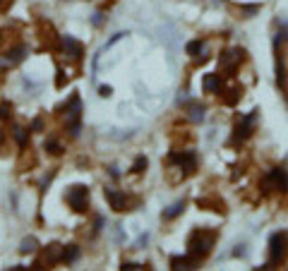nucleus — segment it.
<instances>
[{
  "label": "nucleus",
  "instance_id": "f257e3e1",
  "mask_svg": "<svg viewBox=\"0 0 288 271\" xmlns=\"http://www.w3.org/2000/svg\"><path fill=\"white\" fill-rule=\"evenodd\" d=\"M166 166H168L171 182H180L197 170V154L190 151V149H187V151H171Z\"/></svg>",
  "mask_w": 288,
  "mask_h": 271
},
{
  "label": "nucleus",
  "instance_id": "f03ea898",
  "mask_svg": "<svg viewBox=\"0 0 288 271\" xmlns=\"http://www.w3.org/2000/svg\"><path fill=\"white\" fill-rule=\"evenodd\" d=\"M214 245H216V231L197 228L187 237V254L195 257L197 262H202L204 257H209V252L214 250Z\"/></svg>",
  "mask_w": 288,
  "mask_h": 271
},
{
  "label": "nucleus",
  "instance_id": "7ed1b4c3",
  "mask_svg": "<svg viewBox=\"0 0 288 271\" xmlns=\"http://www.w3.org/2000/svg\"><path fill=\"white\" fill-rule=\"evenodd\" d=\"M63 123H65V130L70 132V137H77L79 135V123H82V99H79V94H72L70 99H68V103L63 106Z\"/></svg>",
  "mask_w": 288,
  "mask_h": 271
},
{
  "label": "nucleus",
  "instance_id": "20e7f679",
  "mask_svg": "<svg viewBox=\"0 0 288 271\" xmlns=\"http://www.w3.org/2000/svg\"><path fill=\"white\" fill-rule=\"evenodd\" d=\"M288 259V235L284 231L271 233L269 237V262L259 269H276Z\"/></svg>",
  "mask_w": 288,
  "mask_h": 271
},
{
  "label": "nucleus",
  "instance_id": "39448f33",
  "mask_svg": "<svg viewBox=\"0 0 288 271\" xmlns=\"http://www.w3.org/2000/svg\"><path fill=\"white\" fill-rule=\"evenodd\" d=\"M259 190L262 195H271V192H288V170L286 168H271L262 175L259 180Z\"/></svg>",
  "mask_w": 288,
  "mask_h": 271
},
{
  "label": "nucleus",
  "instance_id": "423d86ee",
  "mask_svg": "<svg viewBox=\"0 0 288 271\" xmlns=\"http://www.w3.org/2000/svg\"><path fill=\"white\" fill-rule=\"evenodd\" d=\"M257 120H259V110H250L245 118H240L233 127V135H231V139H228V144L233 146H240L248 137H250L252 132H254V125H257Z\"/></svg>",
  "mask_w": 288,
  "mask_h": 271
},
{
  "label": "nucleus",
  "instance_id": "0eeeda50",
  "mask_svg": "<svg viewBox=\"0 0 288 271\" xmlns=\"http://www.w3.org/2000/svg\"><path fill=\"white\" fill-rule=\"evenodd\" d=\"M65 199H68V204L74 214H84L89 209V187L87 185H72L65 192Z\"/></svg>",
  "mask_w": 288,
  "mask_h": 271
},
{
  "label": "nucleus",
  "instance_id": "6e6552de",
  "mask_svg": "<svg viewBox=\"0 0 288 271\" xmlns=\"http://www.w3.org/2000/svg\"><path fill=\"white\" fill-rule=\"evenodd\" d=\"M58 46H60L63 55H65L70 63H82V58H84V46H82V43H79L74 36H70V34L60 36Z\"/></svg>",
  "mask_w": 288,
  "mask_h": 271
},
{
  "label": "nucleus",
  "instance_id": "1a4fd4ad",
  "mask_svg": "<svg viewBox=\"0 0 288 271\" xmlns=\"http://www.w3.org/2000/svg\"><path fill=\"white\" fill-rule=\"evenodd\" d=\"M104 195H106L113 211H132V206L137 204V199H130V195L120 192V190H113V187H106Z\"/></svg>",
  "mask_w": 288,
  "mask_h": 271
},
{
  "label": "nucleus",
  "instance_id": "9d476101",
  "mask_svg": "<svg viewBox=\"0 0 288 271\" xmlns=\"http://www.w3.org/2000/svg\"><path fill=\"white\" fill-rule=\"evenodd\" d=\"M245 60V51L243 48H228V51H223L221 58H218V65H221V72L223 74H233L238 68H240V63Z\"/></svg>",
  "mask_w": 288,
  "mask_h": 271
},
{
  "label": "nucleus",
  "instance_id": "9b49d317",
  "mask_svg": "<svg viewBox=\"0 0 288 271\" xmlns=\"http://www.w3.org/2000/svg\"><path fill=\"white\" fill-rule=\"evenodd\" d=\"M63 252H65V247H63V245L51 242L48 247H43L41 259H36L34 262V269H43V264H46V267H55V264H60V262H63Z\"/></svg>",
  "mask_w": 288,
  "mask_h": 271
},
{
  "label": "nucleus",
  "instance_id": "f8f14e48",
  "mask_svg": "<svg viewBox=\"0 0 288 271\" xmlns=\"http://www.w3.org/2000/svg\"><path fill=\"white\" fill-rule=\"evenodd\" d=\"M218 94H221V103L223 106H235L243 99V87H238V84H233V87H221Z\"/></svg>",
  "mask_w": 288,
  "mask_h": 271
},
{
  "label": "nucleus",
  "instance_id": "ddd939ff",
  "mask_svg": "<svg viewBox=\"0 0 288 271\" xmlns=\"http://www.w3.org/2000/svg\"><path fill=\"white\" fill-rule=\"evenodd\" d=\"M27 53H29V48H27L24 43H17V46H12V48L5 53V63H7V65H19V63L27 58Z\"/></svg>",
  "mask_w": 288,
  "mask_h": 271
},
{
  "label": "nucleus",
  "instance_id": "4468645a",
  "mask_svg": "<svg viewBox=\"0 0 288 271\" xmlns=\"http://www.w3.org/2000/svg\"><path fill=\"white\" fill-rule=\"evenodd\" d=\"M221 87H223L221 74H204L202 77V89H204V94H218Z\"/></svg>",
  "mask_w": 288,
  "mask_h": 271
},
{
  "label": "nucleus",
  "instance_id": "2eb2a0df",
  "mask_svg": "<svg viewBox=\"0 0 288 271\" xmlns=\"http://www.w3.org/2000/svg\"><path fill=\"white\" fill-rule=\"evenodd\" d=\"M197 259L195 257H190V254H185V257H171V267L173 269H197Z\"/></svg>",
  "mask_w": 288,
  "mask_h": 271
},
{
  "label": "nucleus",
  "instance_id": "dca6fc26",
  "mask_svg": "<svg viewBox=\"0 0 288 271\" xmlns=\"http://www.w3.org/2000/svg\"><path fill=\"white\" fill-rule=\"evenodd\" d=\"M12 139L17 142V146L19 149H27L29 146V130L27 127H22V125H12Z\"/></svg>",
  "mask_w": 288,
  "mask_h": 271
},
{
  "label": "nucleus",
  "instance_id": "f3484780",
  "mask_svg": "<svg viewBox=\"0 0 288 271\" xmlns=\"http://www.w3.org/2000/svg\"><path fill=\"white\" fill-rule=\"evenodd\" d=\"M182 211H185V199H178L176 204H171L168 209H163L161 218H163V221H173V218H178Z\"/></svg>",
  "mask_w": 288,
  "mask_h": 271
},
{
  "label": "nucleus",
  "instance_id": "a211bd4d",
  "mask_svg": "<svg viewBox=\"0 0 288 271\" xmlns=\"http://www.w3.org/2000/svg\"><path fill=\"white\" fill-rule=\"evenodd\" d=\"M199 206H212V211H218V214H223L226 211V204L221 202V199H212V197H202L197 202Z\"/></svg>",
  "mask_w": 288,
  "mask_h": 271
},
{
  "label": "nucleus",
  "instance_id": "6ab92c4d",
  "mask_svg": "<svg viewBox=\"0 0 288 271\" xmlns=\"http://www.w3.org/2000/svg\"><path fill=\"white\" fill-rule=\"evenodd\" d=\"M185 115H187V120H190V123H202V120H204V108H202L199 103H192V106L187 108Z\"/></svg>",
  "mask_w": 288,
  "mask_h": 271
},
{
  "label": "nucleus",
  "instance_id": "aec40b11",
  "mask_svg": "<svg viewBox=\"0 0 288 271\" xmlns=\"http://www.w3.org/2000/svg\"><path fill=\"white\" fill-rule=\"evenodd\" d=\"M46 151H48V154H53V156H60V154L65 151V146L60 144L55 137H48V139H46Z\"/></svg>",
  "mask_w": 288,
  "mask_h": 271
},
{
  "label": "nucleus",
  "instance_id": "412c9836",
  "mask_svg": "<svg viewBox=\"0 0 288 271\" xmlns=\"http://www.w3.org/2000/svg\"><path fill=\"white\" fill-rule=\"evenodd\" d=\"M77 259H79V247H77V245H68L65 252H63V262H65V264H72V262H77Z\"/></svg>",
  "mask_w": 288,
  "mask_h": 271
},
{
  "label": "nucleus",
  "instance_id": "4be33fe9",
  "mask_svg": "<svg viewBox=\"0 0 288 271\" xmlns=\"http://www.w3.org/2000/svg\"><path fill=\"white\" fill-rule=\"evenodd\" d=\"M204 46H207V43H204L202 38H195V41H190V43H187V48H185V51H187V55L197 58V55L202 53V48H204Z\"/></svg>",
  "mask_w": 288,
  "mask_h": 271
},
{
  "label": "nucleus",
  "instance_id": "5701e85b",
  "mask_svg": "<svg viewBox=\"0 0 288 271\" xmlns=\"http://www.w3.org/2000/svg\"><path fill=\"white\" fill-rule=\"evenodd\" d=\"M36 247H38L36 237H24V240H22V245H19V252H22V254L36 252Z\"/></svg>",
  "mask_w": 288,
  "mask_h": 271
},
{
  "label": "nucleus",
  "instance_id": "b1692460",
  "mask_svg": "<svg viewBox=\"0 0 288 271\" xmlns=\"http://www.w3.org/2000/svg\"><path fill=\"white\" fill-rule=\"evenodd\" d=\"M146 166H149V161H146V156H137V159H135V163H132V168H130V170H132L135 175H140V173H144V170H146Z\"/></svg>",
  "mask_w": 288,
  "mask_h": 271
},
{
  "label": "nucleus",
  "instance_id": "393cba45",
  "mask_svg": "<svg viewBox=\"0 0 288 271\" xmlns=\"http://www.w3.org/2000/svg\"><path fill=\"white\" fill-rule=\"evenodd\" d=\"M240 12H243L245 17H252V15H257V12H259V5H243V7H240Z\"/></svg>",
  "mask_w": 288,
  "mask_h": 271
},
{
  "label": "nucleus",
  "instance_id": "a878e982",
  "mask_svg": "<svg viewBox=\"0 0 288 271\" xmlns=\"http://www.w3.org/2000/svg\"><path fill=\"white\" fill-rule=\"evenodd\" d=\"M0 118L2 120H10L12 118V106L10 103H0Z\"/></svg>",
  "mask_w": 288,
  "mask_h": 271
},
{
  "label": "nucleus",
  "instance_id": "bb28decb",
  "mask_svg": "<svg viewBox=\"0 0 288 271\" xmlns=\"http://www.w3.org/2000/svg\"><path fill=\"white\" fill-rule=\"evenodd\" d=\"M65 82H68V77H65V70H63V68H58V77H55V87L60 89V87H65Z\"/></svg>",
  "mask_w": 288,
  "mask_h": 271
},
{
  "label": "nucleus",
  "instance_id": "cd10ccee",
  "mask_svg": "<svg viewBox=\"0 0 288 271\" xmlns=\"http://www.w3.org/2000/svg\"><path fill=\"white\" fill-rule=\"evenodd\" d=\"M123 36H127L125 32H118V34H113V36H110V38H108V41H106V46H104V51H106V48H110L113 43H118V41H120V38H123Z\"/></svg>",
  "mask_w": 288,
  "mask_h": 271
},
{
  "label": "nucleus",
  "instance_id": "c85d7f7f",
  "mask_svg": "<svg viewBox=\"0 0 288 271\" xmlns=\"http://www.w3.org/2000/svg\"><path fill=\"white\" fill-rule=\"evenodd\" d=\"M137 269H146L144 264H135V262H123V271H137Z\"/></svg>",
  "mask_w": 288,
  "mask_h": 271
},
{
  "label": "nucleus",
  "instance_id": "c756f323",
  "mask_svg": "<svg viewBox=\"0 0 288 271\" xmlns=\"http://www.w3.org/2000/svg\"><path fill=\"white\" fill-rule=\"evenodd\" d=\"M41 130H43V118H36L32 127H29V132H41Z\"/></svg>",
  "mask_w": 288,
  "mask_h": 271
},
{
  "label": "nucleus",
  "instance_id": "7c9ffc66",
  "mask_svg": "<svg viewBox=\"0 0 288 271\" xmlns=\"http://www.w3.org/2000/svg\"><path fill=\"white\" fill-rule=\"evenodd\" d=\"M146 242H149V235H146V233L140 235V237H137V242H135V250H142Z\"/></svg>",
  "mask_w": 288,
  "mask_h": 271
},
{
  "label": "nucleus",
  "instance_id": "2f4dec72",
  "mask_svg": "<svg viewBox=\"0 0 288 271\" xmlns=\"http://www.w3.org/2000/svg\"><path fill=\"white\" fill-rule=\"evenodd\" d=\"M91 24H94V27H101V24H104V15H101V12H94V17H91Z\"/></svg>",
  "mask_w": 288,
  "mask_h": 271
},
{
  "label": "nucleus",
  "instance_id": "473e14b6",
  "mask_svg": "<svg viewBox=\"0 0 288 271\" xmlns=\"http://www.w3.org/2000/svg\"><path fill=\"white\" fill-rule=\"evenodd\" d=\"M233 254H235V257H245V254H248V250H245V245H238V247H235V250H233Z\"/></svg>",
  "mask_w": 288,
  "mask_h": 271
},
{
  "label": "nucleus",
  "instance_id": "72a5a7b5",
  "mask_svg": "<svg viewBox=\"0 0 288 271\" xmlns=\"http://www.w3.org/2000/svg\"><path fill=\"white\" fill-rule=\"evenodd\" d=\"M99 94H101L104 99H108V96L113 94V89H110V87H99Z\"/></svg>",
  "mask_w": 288,
  "mask_h": 271
},
{
  "label": "nucleus",
  "instance_id": "f704fd0d",
  "mask_svg": "<svg viewBox=\"0 0 288 271\" xmlns=\"http://www.w3.org/2000/svg\"><path fill=\"white\" fill-rule=\"evenodd\" d=\"M12 2H15V0H0V10H7Z\"/></svg>",
  "mask_w": 288,
  "mask_h": 271
},
{
  "label": "nucleus",
  "instance_id": "c9c22d12",
  "mask_svg": "<svg viewBox=\"0 0 288 271\" xmlns=\"http://www.w3.org/2000/svg\"><path fill=\"white\" fill-rule=\"evenodd\" d=\"M108 173H110V175H113V178H118V175H120V173H118V168H113V166H110V168H108Z\"/></svg>",
  "mask_w": 288,
  "mask_h": 271
},
{
  "label": "nucleus",
  "instance_id": "e433bc0d",
  "mask_svg": "<svg viewBox=\"0 0 288 271\" xmlns=\"http://www.w3.org/2000/svg\"><path fill=\"white\" fill-rule=\"evenodd\" d=\"M2 142H5V132L0 130V146H2Z\"/></svg>",
  "mask_w": 288,
  "mask_h": 271
}]
</instances>
